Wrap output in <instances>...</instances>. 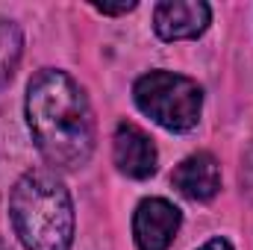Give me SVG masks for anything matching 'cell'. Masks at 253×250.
<instances>
[{
  "label": "cell",
  "mask_w": 253,
  "mask_h": 250,
  "mask_svg": "<svg viewBox=\"0 0 253 250\" xmlns=\"http://www.w3.org/2000/svg\"><path fill=\"white\" fill-rule=\"evenodd\" d=\"M0 250H9V248H6V245H3V242H0Z\"/></svg>",
  "instance_id": "7c38bea8"
},
{
  "label": "cell",
  "mask_w": 253,
  "mask_h": 250,
  "mask_svg": "<svg viewBox=\"0 0 253 250\" xmlns=\"http://www.w3.org/2000/svg\"><path fill=\"white\" fill-rule=\"evenodd\" d=\"M112 156H115V165L118 171L132 177V180H147L156 174V144L150 141V135L141 129V126L121 121L115 129V138H112Z\"/></svg>",
  "instance_id": "8992f818"
},
{
  "label": "cell",
  "mask_w": 253,
  "mask_h": 250,
  "mask_svg": "<svg viewBox=\"0 0 253 250\" xmlns=\"http://www.w3.org/2000/svg\"><path fill=\"white\" fill-rule=\"evenodd\" d=\"M197 250H233V245L227 239H209L203 248H197Z\"/></svg>",
  "instance_id": "8fae6325"
},
{
  "label": "cell",
  "mask_w": 253,
  "mask_h": 250,
  "mask_svg": "<svg viewBox=\"0 0 253 250\" xmlns=\"http://www.w3.org/2000/svg\"><path fill=\"white\" fill-rule=\"evenodd\" d=\"M97 12H103V15H126V12H132L138 3L135 0H124V3H91Z\"/></svg>",
  "instance_id": "30bf717a"
},
{
  "label": "cell",
  "mask_w": 253,
  "mask_h": 250,
  "mask_svg": "<svg viewBox=\"0 0 253 250\" xmlns=\"http://www.w3.org/2000/svg\"><path fill=\"white\" fill-rule=\"evenodd\" d=\"M171 183L191 200H212L218 194V188H221V165L206 150L191 153L177 165Z\"/></svg>",
  "instance_id": "52a82bcc"
},
{
  "label": "cell",
  "mask_w": 253,
  "mask_h": 250,
  "mask_svg": "<svg viewBox=\"0 0 253 250\" xmlns=\"http://www.w3.org/2000/svg\"><path fill=\"white\" fill-rule=\"evenodd\" d=\"M21 53H24V36L18 24L0 18V88L12 80L15 68L21 62Z\"/></svg>",
  "instance_id": "ba28073f"
},
{
  "label": "cell",
  "mask_w": 253,
  "mask_h": 250,
  "mask_svg": "<svg viewBox=\"0 0 253 250\" xmlns=\"http://www.w3.org/2000/svg\"><path fill=\"white\" fill-rule=\"evenodd\" d=\"M242 191L253 200V144L242 156Z\"/></svg>",
  "instance_id": "9c48e42d"
},
{
  "label": "cell",
  "mask_w": 253,
  "mask_h": 250,
  "mask_svg": "<svg viewBox=\"0 0 253 250\" xmlns=\"http://www.w3.org/2000/svg\"><path fill=\"white\" fill-rule=\"evenodd\" d=\"M183 224L180 209L165 197H147L138 203L132 218L135 245L141 250H168Z\"/></svg>",
  "instance_id": "277c9868"
},
{
  "label": "cell",
  "mask_w": 253,
  "mask_h": 250,
  "mask_svg": "<svg viewBox=\"0 0 253 250\" xmlns=\"http://www.w3.org/2000/svg\"><path fill=\"white\" fill-rule=\"evenodd\" d=\"M15 236L27 250H71L74 203L65 183L47 168L27 171L9 194Z\"/></svg>",
  "instance_id": "7a4b0ae2"
},
{
  "label": "cell",
  "mask_w": 253,
  "mask_h": 250,
  "mask_svg": "<svg viewBox=\"0 0 253 250\" xmlns=\"http://www.w3.org/2000/svg\"><path fill=\"white\" fill-rule=\"evenodd\" d=\"M27 126L39 153L62 171L83 168L94 153V115L80 83L42 68L27 85Z\"/></svg>",
  "instance_id": "6da1fadb"
},
{
  "label": "cell",
  "mask_w": 253,
  "mask_h": 250,
  "mask_svg": "<svg viewBox=\"0 0 253 250\" xmlns=\"http://www.w3.org/2000/svg\"><path fill=\"white\" fill-rule=\"evenodd\" d=\"M132 97H135V106L162 129L189 132L200 121L203 91L191 77H183V74L150 71L135 80Z\"/></svg>",
  "instance_id": "3957f363"
},
{
  "label": "cell",
  "mask_w": 253,
  "mask_h": 250,
  "mask_svg": "<svg viewBox=\"0 0 253 250\" xmlns=\"http://www.w3.org/2000/svg\"><path fill=\"white\" fill-rule=\"evenodd\" d=\"M212 9L203 0H165L153 12V30L162 42H183L206 33Z\"/></svg>",
  "instance_id": "5b68a950"
}]
</instances>
